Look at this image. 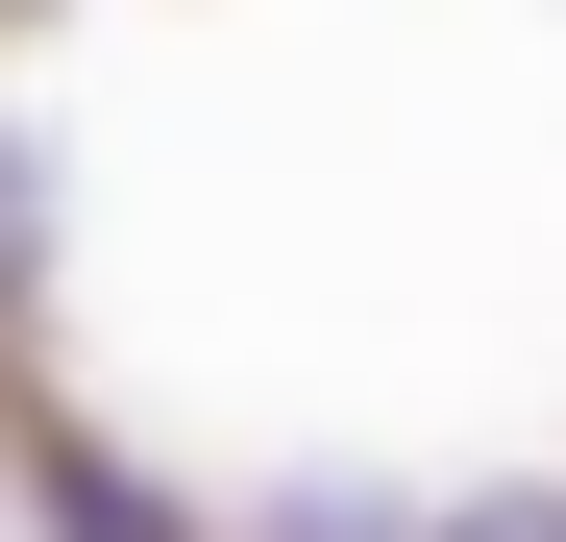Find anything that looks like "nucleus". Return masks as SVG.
<instances>
[{"label": "nucleus", "instance_id": "obj_2", "mask_svg": "<svg viewBox=\"0 0 566 542\" xmlns=\"http://www.w3.org/2000/svg\"><path fill=\"white\" fill-rule=\"evenodd\" d=\"M419 542H566V469H493V493H443Z\"/></svg>", "mask_w": 566, "mask_h": 542}, {"label": "nucleus", "instance_id": "obj_3", "mask_svg": "<svg viewBox=\"0 0 566 542\" xmlns=\"http://www.w3.org/2000/svg\"><path fill=\"white\" fill-rule=\"evenodd\" d=\"M247 542H395V493H296V518H247Z\"/></svg>", "mask_w": 566, "mask_h": 542}, {"label": "nucleus", "instance_id": "obj_1", "mask_svg": "<svg viewBox=\"0 0 566 542\" xmlns=\"http://www.w3.org/2000/svg\"><path fill=\"white\" fill-rule=\"evenodd\" d=\"M25 493H50V542H222V518H172L148 469H99V444H25Z\"/></svg>", "mask_w": 566, "mask_h": 542}]
</instances>
